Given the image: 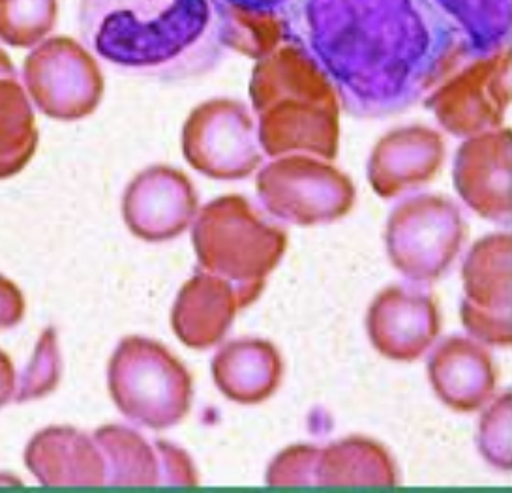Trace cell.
Instances as JSON below:
<instances>
[{
  "instance_id": "6da1fadb",
  "label": "cell",
  "mask_w": 512,
  "mask_h": 493,
  "mask_svg": "<svg viewBox=\"0 0 512 493\" xmlns=\"http://www.w3.org/2000/svg\"><path fill=\"white\" fill-rule=\"evenodd\" d=\"M284 36L355 119L404 113L462 59L430 0H291Z\"/></svg>"
},
{
  "instance_id": "7a4b0ae2",
  "label": "cell",
  "mask_w": 512,
  "mask_h": 493,
  "mask_svg": "<svg viewBox=\"0 0 512 493\" xmlns=\"http://www.w3.org/2000/svg\"><path fill=\"white\" fill-rule=\"evenodd\" d=\"M79 30L113 70L162 83L209 74L233 44L220 0H81Z\"/></svg>"
},
{
  "instance_id": "3957f363",
  "label": "cell",
  "mask_w": 512,
  "mask_h": 493,
  "mask_svg": "<svg viewBox=\"0 0 512 493\" xmlns=\"http://www.w3.org/2000/svg\"><path fill=\"white\" fill-rule=\"evenodd\" d=\"M197 263L233 285L242 306L256 302L267 276L286 254V233L267 224L239 197L209 205L192 229Z\"/></svg>"
},
{
  "instance_id": "277c9868",
  "label": "cell",
  "mask_w": 512,
  "mask_h": 493,
  "mask_svg": "<svg viewBox=\"0 0 512 493\" xmlns=\"http://www.w3.org/2000/svg\"><path fill=\"white\" fill-rule=\"evenodd\" d=\"M107 387L124 419L149 430L181 424L194 400L192 375L166 345L128 336L107 366Z\"/></svg>"
},
{
  "instance_id": "5b68a950",
  "label": "cell",
  "mask_w": 512,
  "mask_h": 493,
  "mask_svg": "<svg viewBox=\"0 0 512 493\" xmlns=\"http://www.w3.org/2000/svg\"><path fill=\"white\" fill-rule=\"evenodd\" d=\"M460 210L441 197H417L392 212L385 246L394 269L413 284L447 274L466 240Z\"/></svg>"
},
{
  "instance_id": "8992f818",
  "label": "cell",
  "mask_w": 512,
  "mask_h": 493,
  "mask_svg": "<svg viewBox=\"0 0 512 493\" xmlns=\"http://www.w3.org/2000/svg\"><path fill=\"white\" fill-rule=\"evenodd\" d=\"M23 79L34 105L55 120L89 117L104 90L100 68L72 38L55 36L25 60Z\"/></svg>"
},
{
  "instance_id": "52a82bcc",
  "label": "cell",
  "mask_w": 512,
  "mask_h": 493,
  "mask_svg": "<svg viewBox=\"0 0 512 493\" xmlns=\"http://www.w3.org/2000/svg\"><path fill=\"white\" fill-rule=\"evenodd\" d=\"M511 252L509 233L488 235L473 244L462 269V325L490 347L512 344Z\"/></svg>"
},
{
  "instance_id": "ba28073f",
  "label": "cell",
  "mask_w": 512,
  "mask_h": 493,
  "mask_svg": "<svg viewBox=\"0 0 512 493\" xmlns=\"http://www.w3.org/2000/svg\"><path fill=\"white\" fill-rule=\"evenodd\" d=\"M368 338L385 359L415 362L441 332L436 297L421 284L391 285L372 300L366 315Z\"/></svg>"
},
{
  "instance_id": "9c48e42d",
  "label": "cell",
  "mask_w": 512,
  "mask_h": 493,
  "mask_svg": "<svg viewBox=\"0 0 512 493\" xmlns=\"http://www.w3.org/2000/svg\"><path fill=\"white\" fill-rule=\"evenodd\" d=\"M261 195L274 216L289 224L317 225L346 214L353 192L329 167L291 160L261 177Z\"/></svg>"
},
{
  "instance_id": "30bf717a",
  "label": "cell",
  "mask_w": 512,
  "mask_h": 493,
  "mask_svg": "<svg viewBox=\"0 0 512 493\" xmlns=\"http://www.w3.org/2000/svg\"><path fill=\"white\" fill-rule=\"evenodd\" d=\"M186 154L212 177L235 179L248 175L259 156L244 109L226 102L199 109L186 128Z\"/></svg>"
},
{
  "instance_id": "8fae6325",
  "label": "cell",
  "mask_w": 512,
  "mask_h": 493,
  "mask_svg": "<svg viewBox=\"0 0 512 493\" xmlns=\"http://www.w3.org/2000/svg\"><path fill=\"white\" fill-rule=\"evenodd\" d=\"M122 214L137 239L167 242L177 239L192 224L196 197L181 175L169 169H152L130 184Z\"/></svg>"
},
{
  "instance_id": "7c38bea8",
  "label": "cell",
  "mask_w": 512,
  "mask_h": 493,
  "mask_svg": "<svg viewBox=\"0 0 512 493\" xmlns=\"http://www.w3.org/2000/svg\"><path fill=\"white\" fill-rule=\"evenodd\" d=\"M437 398L458 413H475L494 398L497 370L486 345L471 336H451L428 360Z\"/></svg>"
},
{
  "instance_id": "4fadbf2b",
  "label": "cell",
  "mask_w": 512,
  "mask_h": 493,
  "mask_svg": "<svg viewBox=\"0 0 512 493\" xmlns=\"http://www.w3.org/2000/svg\"><path fill=\"white\" fill-rule=\"evenodd\" d=\"M242 308L233 285L203 270L182 285L171 310V329L186 347L205 351L226 338Z\"/></svg>"
},
{
  "instance_id": "5bb4252c",
  "label": "cell",
  "mask_w": 512,
  "mask_h": 493,
  "mask_svg": "<svg viewBox=\"0 0 512 493\" xmlns=\"http://www.w3.org/2000/svg\"><path fill=\"white\" fill-rule=\"evenodd\" d=\"M25 465L44 486H102L106 464L94 437L72 426H51L32 437Z\"/></svg>"
},
{
  "instance_id": "9a60e30c",
  "label": "cell",
  "mask_w": 512,
  "mask_h": 493,
  "mask_svg": "<svg viewBox=\"0 0 512 493\" xmlns=\"http://www.w3.org/2000/svg\"><path fill=\"white\" fill-rule=\"evenodd\" d=\"M456 184L467 205L492 222H511L509 137L486 135L467 143L458 156Z\"/></svg>"
},
{
  "instance_id": "2e32d148",
  "label": "cell",
  "mask_w": 512,
  "mask_h": 493,
  "mask_svg": "<svg viewBox=\"0 0 512 493\" xmlns=\"http://www.w3.org/2000/svg\"><path fill=\"white\" fill-rule=\"evenodd\" d=\"M212 377L227 400L241 405L263 404L282 383L284 360L267 340H233L214 355Z\"/></svg>"
},
{
  "instance_id": "e0dca14e",
  "label": "cell",
  "mask_w": 512,
  "mask_h": 493,
  "mask_svg": "<svg viewBox=\"0 0 512 493\" xmlns=\"http://www.w3.org/2000/svg\"><path fill=\"white\" fill-rule=\"evenodd\" d=\"M462 59L490 60L511 44V0H430Z\"/></svg>"
},
{
  "instance_id": "ac0fdd59",
  "label": "cell",
  "mask_w": 512,
  "mask_h": 493,
  "mask_svg": "<svg viewBox=\"0 0 512 493\" xmlns=\"http://www.w3.org/2000/svg\"><path fill=\"white\" fill-rule=\"evenodd\" d=\"M398 469L374 439L351 435L319 449L314 486H394Z\"/></svg>"
},
{
  "instance_id": "d6986e66",
  "label": "cell",
  "mask_w": 512,
  "mask_h": 493,
  "mask_svg": "<svg viewBox=\"0 0 512 493\" xmlns=\"http://www.w3.org/2000/svg\"><path fill=\"white\" fill-rule=\"evenodd\" d=\"M38 147V128L16 66L0 49V180L29 164Z\"/></svg>"
},
{
  "instance_id": "ffe728a7",
  "label": "cell",
  "mask_w": 512,
  "mask_h": 493,
  "mask_svg": "<svg viewBox=\"0 0 512 493\" xmlns=\"http://www.w3.org/2000/svg\"><path fill=\"white\" fill-rule=\"evenodd\" d=\"M104 456L106 484L115 486H164V462L158 441L121 424H107L94 432Z\"/></svg>"
},
{
  "instance_id": "44dd1931",
  "label": "cell",
  "mask_w": 512,
  "mask_h": 493,
  "mask_svg": "<svg viewBox=\"0 0 512 493\" xmlns=\"http://www.w3.org/2000/svg\"><path fill=\"white\" fill-rule=\"evenodd\" d=\"M439 160L436 135L424 130H407L392 135L376 152L372 182L383 197L400 194L407 186L428 179Z\"/></svg>"
},
{
  "instance_id": "7402d4cb",
  "label": "cell",
  "mask_w": 512,
  "mask_h": 493,
  "mask_svg": "<svg viewBox=\"0 0 512 493\" xmlns=\"http://www.w3.org/2000/svg\"><path fill=\"white\" fill-rule=\"evenodd\" d=\"M57 23V0H0V40L32 47Z\"/></svg>"
},
{
  "instance_id": "603a6c76",
  "label": "cell",
  "mask_w": 512,
  "mask_h": 493,
  "mask_svg": "<svg viewBox=\"0 0 512 493\" xmlns=\"http://www.w3.org/2000/svg\"><path fill=\"white\" fill-rule=\"evenodd\" d=\"M61 374V349L57 342V332L55 329H46L38 340L31 362L23 370L19 383H16L14 402L25 404L51 394L59 387Z\"/></svg>"
},
{
  "instance_id": "cb8c5ba5",
  "label": "cell",
  "mask_w": 512,
  "mask_h": 493,
  "mask_svg": "<svg viewBox=\"0 0 512 493\" xmlns=\"http://www.w3.org/2000/svg\"><path fill=\"white\" fill-rule=\"evenodd\" d=\"M477 445L482 458L501 471L512 469L511 394L505 392L488 405L479 422Z\"/></svg>"
},
{
  "instance_id": "d4e9b609",
  "label": "cell",
  "mask_w": 512,
  "mask_h": 493,
  "mask_svg": "<svg viewBox=\"0 0 512 493\" xmlns=\"http://www.w3.org/2000/svg\"><path fill=\"white\" fill-rule=\"evenodd\" d=\"M319 447L297 445L280 452L267 469L269 486H314Z\"/></svg>"
},
{
  "instance_id": "484cf974",
  "label": "cell",
  "mask_w": 512,
  "mask_h": 493,
  "mask_svg": "<svg viewBox=\"0 0 512 493\" xmlns=\"http://www.w3.org/2000/svg\"><path fill=\"white\" fill-rule=\"evenodd\" d=\"M25 297L12 280L0 274V330L14 329L23 321Z\"/></svg>"
},
{
  "instance_id": "4316f807",
  "label": "cell",
  "mask_w": 512,
  "mask_h": 493,
  "mask_svg": "<svg viewBox=\"0 0 512 493\" xmlns=\"http://www.w3.org/2000/svg\"><path fill=\"white\" fill-rule=\"evenodd\" d=\"M224 6L257 15L282 14L291 0H220Z\"/></svg>"
},
{
  "instance_id": "83f0119b",
  "label": "cell",
  "mask_w": 512,
  "mask_h": 493,
  "mask_svg": "<svg viewBox=\"0 0 512 493\" xmlns=\"http://www.w3.org/2000/svg\"><path fill=\"white\" fill-rule=\"evenodd\" d=\"M16 383L14 362L0 349V407H4L14 400Z\"/></svg>"
}]
</instances>
